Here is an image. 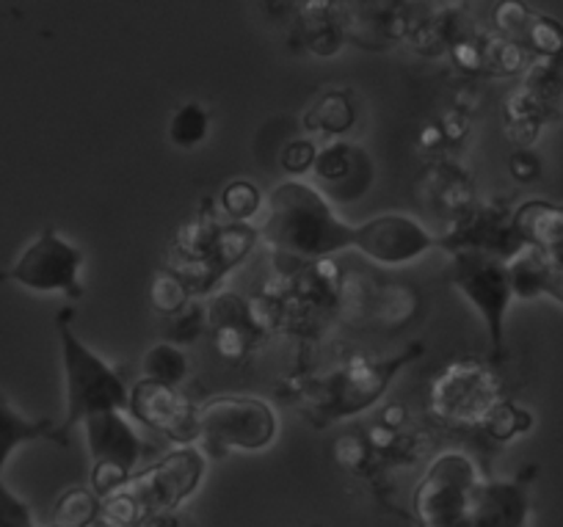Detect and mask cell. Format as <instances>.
<instances>
[{
	"label": "cell",
	"instance_id": "603a6c76",
	"mask_svg": "<svg viewBox=\"0 0 563 527\" xmlns=\"http://www.w3.org/2000/svg\"><path fill=\"white\" fill-rule=\"evenodd\" d=\"M360 150H354V146L349 144H329L327 150L318 152L316 157V174L318 180L329 183V186H340V183H345L354 174V163L360 161L362 155H356Z\"/></svg>",
	"mask_w": 563,
	"mask_h": 527
},
{
	"label": "cell",
	"instance_id": "4316f807",
	"mask_svg": "<svg viewBox=\"0 0 563 527\" xmlns=\"http://www.w3.org/2000/svg\"><path fill=\"white\" fill-rule=\"evenodd\" d=\"M508 168H511V174L517 177L519 183H530V180H536V177H539L541 163H539V157L533 155V152L519 150V152H514V155H511V163H508Z\"/></svg>",
	"mask_w": 563,
	"mask_h": 527
},
{
	"label": "cell",
	"instance_id": "30bf717a",
	"mask_svg": "<svg viewBox=\"0 0 563 527\" xmlns=\"http://www.w3.org/2000/svg\"><path fill=\"white\" fill-rule=\"evenodd\" d=\"M86 444L95 461L91 466V488L100 499L111 497L133 477L135 464L147 453V444L141 442L124 415H97L84 420Z\"/></svg>",
	"mask_w": 563,
	"mask_h": 527
},
{
	"label": "cell",
	"instance_id": "f1b7e54d",
	"mask_svg": "<svg viewBox=\"0 0 563 527\" xmlns=\"http://www.w3.org/2000/svg\"><path fill=\"white\" fill-rule=\"evenodd\" d=\"M51 527H56V525H51Z\"/></svg>",
	"mask_w": 563,
	"mask_h": 527
},
{
	"label": "cell",
	"instance_id": "5b68a950",
	"mask_svg": "<svg viewBox=\"0 0 563 527\" xmlns=\"http://www.w3.org/2000/svg\"><path fill=\"white\" fill-rule=\"evenodd\" d=\"M451 282L464 293L489 331L492 354L503 356L506 348V312L511 307L514 285L508 260L481 249H453Z\"/></svg>",
	"mask_w": 563,
	"mask_h": 527
},
{
	"label": "cell",
	"instance_id": "277c9868",
	"mask_svg": "<svg viewBox=\"0 0 563 527\" xmlns=\"http://www.w3.org/2000/svg\"><path fill=\"white\" fill-rule=\"evenodd\" d=\"M422 345H409L404 354L387 356V360H354L343 367L334 371L332 376L318 378L310 387H305L301 400H305V411L316 426H329L343 417H354L360 411L371 409L393 378L404 371L409 362L420 360Z\"/></svg>",
	"mask_w": 563,
	"mask_h": 527
},
{
	"label": "cell",
	"instance_id": "2e32d148",
	"mask_svg": "<svg viewBox=\"0 0 563 527\" xmlns=\"http://www.w3.org/2000/svg\"><path fill=\"white\" fill-rule=\"evenodd\" d=\"M53 437H56V422L51 417L29 420L18 409H12L7 395H0V472L20 444L42 442V439L53 442Z\"/></svg>",
	"mask_w": 563,
	"mask_h": 527
},
{
	"label": "cell",
	"instance_id": "6da1fadb",
	"mask_svg": "<svg viewBox=\"0 0 563 527\" xmlns=\"http://www.w3.org/2000/svg\"><path fill=\"white\" fill-rule=\"evenodd\" d=\"M260 238L271 246L279 268L301 274L321 260L354 249L356 227L340 221L318 188L288 180L271 191Z\"/></svg>",
	"mask_w": 563,
	"mask_h": 527
},
{
	"label": "cell",
	"instance_id": "8992f818",
	"mask_svg": "<svg viewBox=\"0 0 563 527\" xmlns=\"http://www.w3.org/2000/svg\"><path fill=\"white\" fill-rule=\"evenodd\" d=\"M431 415L448 428H481L503 400L500 378L478 360L448 365L431 384Z\"/></svg>",
	"mask_w": 563,
	"mask_h": 527
},
{
	"label": "cell",
	"instance_id": "7a4b0ae2",
	"mask_svg": "<svg viewBox=\"0 0 563 527\" xmlns=\"http://www.w3.org/2000/svg\"><path fill=\"white\" fill-rule=\"evenodd\" d=\"M73 309H64L56 318L58 342H62L64 387H67V411L56 426L53 442L67 448L69 431L78 422L97 415H124L130 409V387L102 356H97L73 331Z\"/></svg>",
	"mask_w": 563,
	"mask_h": 527
},
{
	"label": "cell",
	"instance_id": "e0dca14e",
	"mask_svg": "<svg viewBox=\"0 0 563 527\" xmlns=\"http://www.w3.org/2000/svg\"><path fill=\"white\" fill-rule=\"evenodd\" d=\"M188 356L183 354L175 342H158L144 354V362H141V371H144V378L147 382L166 384V387H177V384L186 382L188 376Z\"/></svg>",
	"mask_w": 563,
	"mask_h": 527
},
{
	"label": "cell",
	"instance_id": "5bb4252c",
	"mask_svg": "<svg viewBox=\"0 0 563 527\" xmlns=\"http://www.w3.org/2000/svg\"><path fill=\"white\" fill-rule=\"evenodd\" d=\"M130 415L141 422V426L153 428V431L164 433L172 442L191 448L194 439L199 437L197 428V406L188 404L177 387H166V384L147 382L141 378L130 387Z\"/></svg>",
	"mask_w": 563,
	"mask_h": 527
},
{
	"label": "cell",
	"instance_id": "4fadbf2b",
	"mask_svg": "<svg viewBox=\"0 0 563 527\" xmlns=\"http://www.w3.org/2000/svg\"><path fill=\"white\" fill-rule=\"evenodd\" d=\"M356 252L367 260H376L384 265H404L422 254L442 249V235L420 224L417 219L404 213H384L376 219L356 224Z\"/></svg>",
	"mask_w": 563,
	"mask_h": 527
},
{
	"label": "cell",
	"instance_id": "9a60e30c",
	"mask_svg": "<svg viewBox=\"0 0 563 527\" xmlns=\"http://www.w3.org/2000/svg\"><path fill=\"white\" fill-rule=\"evenodd\" d=\"M257 238L260 230L252 224L221 227L216 243L202 254V257L175 260L169 271H175V274L186 282L191 296H199V293H208L219 279H224V276L252 252Z\"/></svg>",
	"mask_w": 563,
	"mask_h": 527
},
{
	"label": "cell",
	"instance_id": "52a82bcc",
	"mask_svg": "<svg viewBox=\"0 0 563 527\" xmlns=\"http://www.w3.org/2000/svg\"><path fill=\"white\" fill-rule=\"evenodd\" d=\"M205 475V459L197 448H180L166 459L155 461L150 470L130 477L117 494H122L133 508L139 527L153 516L172 514L183 499L197 492Z\"/></svg>",
	"mask_w": 563,
	"mask_h": 527
},
{
	"label": "cell",
	"instance_id": "83f0119b",
	"mask_svg": "<svg viewBox=\"0 0 563 527\" xmlns=\"http://www.w3.org/2000/svg\"><path fill=\"white\" fill-rule=\"evenodd\" d=\"M440 128H442V133H445V139L459 141V139H464V135H467V119H464L462 113H459V108H456V111L448 113L445 122H442Z\"/></svg>",
	"mask_w": 563,
	"mask_h": 527
},
{
	"label": "cell",
	"instance_id": "8fae6325",
	"mask_svg": "<svg viewBox=\"0 0 563 527\" xmlns=\"http://www.w3.org/2000/svg\"><path fill=\"white\" fill-rule=\"evenodd\" d=\"M84 252L64 241L53 227H45L42 235L20 254L12 271L0 274V282H18L36 293H64L67 298H84L80 285Z\"/></svg>",
	"mask_w": 563,
	"mask_h": 527
},
{
	"label": "cell",
	"instance_id": "ffe728a7",
	"mask_svg": "<svg viewBox=\"0 0 563 527\" xmlns=\"http://www.w3.org/2000/svg\"><path fill=\"white\" fill-rule=\"evenodd\" d=\"M351 124H354V108L343 91L327 95L307 113V128L318 130V133H343Z\"/></svg>",
	"mask_w": 563,
	"mask_h": 527
},
{
	"label": "cell",
	"instance_id": "cb8c5ba5",
	"mask_svg": "<svg viewBox=\"0 0 563 527\" xmlns=\"http://www.w3.org/2000/svg\"><path fill=\"white\" fill-rule=\"evenodd\" d=\"M221 210L235 224H246L260 210V191L249 180H235L221 191Z\"/></svg>",
	"mask_w": 563,
	"mask_h": 527
},
{
	"label": "cell",
	"instance_id": "44dd1931",
	"mask_svg": "<svg viewBox=\"0 0 563 527\" xmlns=\"http://www.w3.org/2000/svg\"><path fill=\"white\" fill-rule=\"evenodd\" d=\"M191 290H188L186 282L175 274V271H158L150 287V301L158 309L161 315H172L177 318L180 312H186L191 307Z\"/></svg>",
	"mask_w": 563,
	"mask_h": 527
},
{
	"label": "cell",
	"instance_id": "9c48e42d",
	"mask_svg": "<svg viewBox=\"0 0 563 527\" xmlns=\"http://www.w3.org/2000/svg\"><path fill=\"white\" fill-rule=\"evenodd\" d=\"M481 472L467 453L440 455L415 492L417 527H462Z\"/></svg>",
	"mask_w": 563,
	"mask_h": 527
},
{
	"label": "cell",
	"instance_id": "3957f363",
	"mask_svg": "<svg viewBox=\"0 0 563 527\" xmlns=\"http://www.w3.org/2000/svg\"><path fill=\"white\" fill-rule=\"evenodd\" d=\"M525 249L508 263L514 296H552L563 304V205L525 202L514 210Z\"/></svg>",
	"mask_w": 563,
	"mask_h": 527
},
{
	"label": "cell",
	"instance_id": "7c38bea8",
	"mask_svg": "<svg viewBox=\"0 0 563 527\" xmlns=\"http://www.w3.org/2000/svg\"><path fill=\"white\" fill-rule=\"evenodd\" d=\"M338 304L343 307L349 323L398 329L417 312V293L400 282H373L362 274L343 271Z\"/></svg>",
	"mask_w": 563,
	"mask_h": 527
},
{
	"label": "cell",
	"instance_id": "ac0fdd59",
	"mask_svg": "<svg viewBox=\"0 0 563 527\" xmlns=\"http://www.w3.org/2000/svg\"><path fill=\"white\" fill-rule=\"evenodd\" d=\"M100 497L89 488H69L58 497L53 510V525L56 527H91L100 519Z\"/></svg>",
	"mask_w": 563,
	"mask_h": 527
},
{
	"label": "cell",
	"instance_id": "484cf974",
	"mask_svg": "<svg viewBox=\"0 0 563 527\" xmlns=\"http://www.w3.org/2000/svg\"><path fill=\"white\" fill-rule=\"evenodd\" d=\"M316 157L318 150L310 141H294V144H288L285 152H282V168L290 174H301L316 166Z\"/></svg>",
	"mask_w": 563,
	"mask_h": 527
},
{
	"label": "cell",
	"instance_id": "d4e9b609",
	"mask_svg": "<svg viewBox=\"0 0 563 527\" xmlns=\"http://www.w3.org/2000/svg\"><path fill=\"white\" fill-rule=\"evenodd\" d=\"M0 527H36L31 508L0 477Z\"/></svg>",
	"mask_w": 563,
	"mask_h": 527
},
{
	"label": "cell",
	"instance_id": "7402d4cb",
	"mask_svg": "<svg viewBox=\"0 0 563 527\" xmlns=\"http://www.w3.org/2000/svg\"><path fill=\"white\" fill-rule=\"evenodd\" d=\"M530 426H533V417H530L525 409H519L517 404L503 398L500 404L489 411V417L484 420L481 431H484L489 439H497V442H508V439L528 431Z\"/></svg>",
	"mask_w": 563,
	"mask_h": 527
},
{
	"label": "cell",
	"instance_id": "ba28073f",
	"mask_svg": "<svg viewBox=\"0 0 563 527\" xmlns=\"http://www.w3.org/2000/svg\"><path fill=\"white\" fill-rule=\"evenodd\" d=\"M199 437L213 450H263L276 437V411L249 395H216L197 406Z\"/></svg>",
	"mask_w": 563,
	"mask_h": 527
},
{
	"label": "cell",
	"instance_id": "d6986e66",
	"mask_svg": "<svg viewBox=\"0 0 563 527\" xmlns=\"http://www.w3.org/2000/svg\"><path fill=\"white\" fill-rule=\"evenodd\" d=\"M208 130L210 113L199 102H188V106L177 108L175 117L169 119V141L180 150H194L197 144H202Z\"/></svg>",
	"mask_w": 563,
	"mask_h": 527
}]
</instances>
